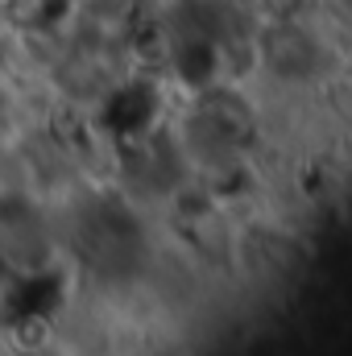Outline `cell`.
<instances>
[{
	"label": "cell",
	"instance_id": "6da1fadb",
	"mask_svg": "<svg viewBox=\"0 0 352 356\" xmlns=\"http://www.w3.org/2000/svg\"><path fill=\"white\" fill-rule=\"evenodd\" d=\"M253 137V116L241 95L203 88V99L191 116V145L199 154H237Z\"/></svg>",
	"mask_w": 352,
	"mask_h": 356
},
{
	"label": "cell",
	"instance_id": "7a4b0ae2",
	"mask_svg": "<svg viewBox=\"0 0 352 356\" xmlns=\"http://www.w3.org/2000/svg\"><path fill=\"white\" fill-rule=\"evenodd\" d=\"M154 116H158V88L154 83H141V79L120 83V88L104 99V108H99V120L116 137H150Z\"/></svg>",
	"mask_w": 352,
	"mask_h": 356
}]
</instances>
